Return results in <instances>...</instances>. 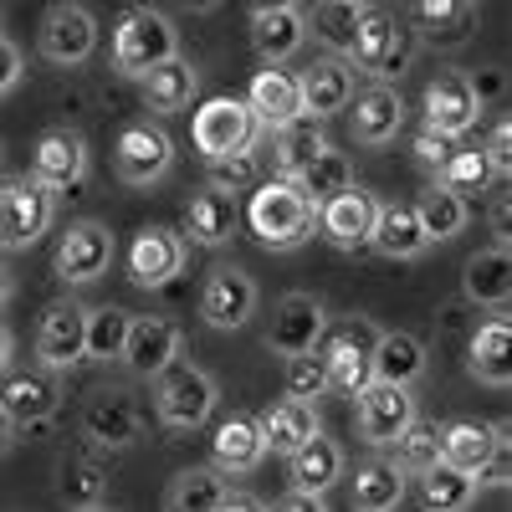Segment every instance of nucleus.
<instances>
[{
  "mask_svg": "<svg viewBox=\"0 0 512 512\" xmlns=\"http://www.w3.org/2000/svg\"><path fill=\"white\" fill-rule=\"evenodd\" d=\"M246 226H251L256 246H267V251H297L303 241H313V231H318V205L297 190V180L277 175V180L251 190Z\"/></svg>",
  "mask_w": 512,
  "mask_h": 512,
  "instance_id": "obj_1",
  "label": "nucleus"
},
{
  "mask_svg": "<svg viewBox=\"0 0 512 512\" xmlns=\"http://www.w3.org/2000/svg\"><path fill=\"white\" fill-rule=\"evenodd\" d=\"M57 221V190L36 175L0 180V251H31Z\"/></svg>",
  "mask_w": 512,
  "mask_h": 512,
  "instance_id": "obj_2",
  "label": "nucleus"
},
{
  "mask_svg": "<svg viewBox=\"0 0 512 512\" xmlns=\"http://www.w3.org/2000/svg\"><path fill=\"white\" fill-rule=\"evenodd\" d=\"M349 57L359 62V72H369L374 82L405 77L410 57H415V31L395 16V11H359V31Z\"/></svg>",
  "mask_w": 512,
  "mask_h": 512,
  "instance_id": "obj_3",
  "label": "nucleus"
},
{
  "mask_svg": "<svg viewBox=\"0 0 512 512\" xmlns=\"http://www.w3.org/2000/svg\"><path fill=\"white\" fill-rule=\"evenodd\" d=\"M175 52H180V41H175V26H169L164 11H154V6L123 11V21L113 31V67L123 77H144L154 62L175 57Z\"/></svg>",
  "mask_w": 512,
  "mask_h": 512,
  "instance_id": "obj_4",
  "label": "nucleus"
},
{
  "mask_svg": "<svg viewBox=\"0 0 512 512\" xmlns=\"http://www.w3.org/2000/svg\"><path fill=\"white\" fill-rule=\"evenodd\" d=\"M256 134H262V118H256L251 103H241V98H205L195 108V149L205 159L256 149Z\"/></svg>",
  "mask_w": 512,
  "mask_h": 512,
  "instance_id": "obj_5",
  "label": "nucleus"
},
{
  "mask_svg": "<svg viewBox=\"0 0 512 512\" xmlns=\"http://www.w3.org/2000/svg\"><path fill=\"white\" fill-rule=\"evenodd\" d=\"M216 400H221L216 379L195 364H169L159 379V420L169 431H195V425H205Z\"/></svg>",
  "mask_w": 512,
  "mask_h": 512,
  "instance_id": "obj_6",
  "label": "nucleus"
},
{
  "mask_svg": "<svg viewBox=\"0 0 512 512\" xmlns=\"http://www.w3.org/2000/svg\"><path fill=\"white\" fill-rule=\"evenodd\" d=\"M354 400H359V405H354V431H359V441L374 446V451L390 446L405 425H410V415H415L410 384H390V379H369Z\"/></svg>",
  "mask_w": 512,
  "mask_h": 512,
  "instance_id": "obj_7",
  "label": "nucleus"
},
{
  "mask_svg": "<svg viewBox=\"0 0 512 512\" xmlns=\"http://www.w3.org/2000/svg\"><path fill=\"white\" fill-rule=\"evenodd\" d=\"M328 338V333H323ZM374 338H379V328L369 323V318H354L349 328H338L328 344H318L323 349V364H328V390L333 395H359L364 384L374 379Z\"/></svg>",
  "mask_w": 512,
  "mask_h": 512,
  "instance_id": "obj_8",
  "label": "nucleus"
},
{
  "mask_svg": "<svg viewBox=\"0 0 512 512\" xmlns=\"http://www.w3.org/2000/svg\"><path fill=\"white\" fill-rule=\"evenodd\" d=\"M113 164H118V175L128 185H154V180L169 175V164H175V139H169L159 123L139 118V123H128L123 134H118Z\"/></svg>",
  "mask_w": 512,
  "mask_h": 512,
  "instance_id": "obj_9",
  "label": "nucleus"
},
{
  "mask_svg": "<svg viewBox=\"0 0 512 512\" xmlns=\"http://www.w3.org/2000/svg\"><path fill=\"white\" fill-rule=\"evenodd\" d=\"M108 262H113V231L98 226V221L67 226V236H62L57 251H52V272H57V282H67V287L98 282V277L108 272Z\"/></svg>",
  "mask_w": 512,
  "mask_h": 512,
  "instance_id": "obj_10",
  "label": "nucleus"
},
{
  "mask_svg": "<svg viewBox=\"0 0 512 512\" xmlns=\"http://www.w3.org/2000/svg\"><path fill=\"white\" fill-rule=\"evenodd\" d=\"M123 267H128V282L134 287L175 282L180 267H185V236L169 231V226H144V231H134V241H128Z\"/></svg>",
  "mask_w": 512,
  "mask_h": 512,
  "instance_id": "obj_11",
  "label": "nucleus"
},
{
  "mask_svg": "<svg viewBox=\"0 0 512 512\" xmlns=\"http://www.w3.org/2000/svg\"><path fill=\"white\" fill-rule=\"evenodd\" d=\"M98 47V21L88 6H72V0H62V6L47 11V21H41V57L57 62V67H77L88 62Z\"/></svg>",
  "mask_w": 512,
  "mask_h": 512,
  "instance_id": "obj_12",
  "label": "nucleus"
},
{
  "mask_svg": "<svg viewBox=\"0 0 512 512\" xmlns=\"http://www.w3.org/2000/svg\"><path fill=\"white\" fill-rule=\"evenodd\" d=\"M328 333V313L313 292H287L277 313H272V328H267V349L272 354H303V349H318Z\"/></svg>",
  "mask_w": 512,
  "mask_h": 512,
  "instance_id": "obj_13",
  "label": "nucleus"
},
{
  "mask_svg": "<svg viewBox=\"0 0 512 512\" xmlns=\"http://www.w3.org/2000/svg\"><path fill=\"white\" fill-rule=\"evenodd\" d=\"M36 359L47 369H72L88 359V308L77 303H52L41 313V328H36Z\"/></svg>",
  "mask_w": 512,
  "mask_h": 512,
  "instance_id": "obj_14",
  "label": "nucleus"
},
{
  "mask_svg": "<svg viewBox=\"0 0 512 512\" xmlns=\"http://www.w3.org/2000/svg\"><path fill=\"white\" fill-rule=\"evenodd\" d=\"M128 374H139V379H154L164 374L169 364L180 359V323L175 318H128V338H123V354Z\"/></svg>",
  "mask_w": 512,
  "mask_h": 512,
  "instance_id": "obj_15",
  "label": "nucleus"
},
{
  "mask_svg": "<svg viewBox=\"0 0 512 512\" xmlns=\"http://www.w3.org/2000/svg\"><path fill=\"white\" fill-rule=\"evenodd\" d=\"M31 175L47 190H72L88 175V139L77 128H47L31 149Z\"/></svg>",
  "mask_w": 512,
  "mask_h": 512,
  "instance_id": "obj_16",
  "label": "nucleus"
},
{
  "mask_svg": "<svg viewBox=\"0 0 512 512\" xmlns=\"http://www.w3.org/2000/svg\"><path fill=\"white\" fill-rule=\"evenodd\" d=\"M374 210H379V200H374L369 190L344 185L338 195H328V200L318 205V231H323V241L338 246V251H359V246H369Z\"/></svg>",
  "mask_w": 512,
  "mask_h": 512,
  "instance_id": "obj_17",
  "label": "nucleus"
},
{
  "mask_svg": "<svg viewBox=\"0 0 512 512\" xmlns=\"http://www.w3.org/2000/svg\"><path fill=\"white\" fill-rule=\"evenodd\" d=\"M62 405V384H57V369L41 364L36 374H11V379H0V415H6L11 425H41V420H52Z\"/></svg>",
  "mask_w": 512,
  "mask_h": 512,
  "instance_id": "obj_18",
  "label": "nucleus"
},
{
  "mask_svg": "<svg viewBox=\"0 0 512 512\" xmlns=\"http://www.w3.org/2000/svg\"><path fill=\"white\" fill-rule=\"evenodd\" d=\"M256 313V282L241 272V267H216L200 292V318L216 328V333H231V328H246V318Z\"/></svg>",
  "mask_w": 512,
  "mask_h": 512,
  "instance_id": "obj_19",
  "label": "nucleus"
},
{
  "mask_svg": "<svg viewBox=\"0 0 512 512\" xmlns=\"http://www.w3.org/2000/svg\"><path fill=\"white\" fill-rule=\"evenodd\" d=\"M82 441L98 451H123L139 441V410L128 395L118 390H98L88 405H82Z\"/></svg>",
  "mask_w": 512,
  "mask_h": 512,
  "instance_id": "obj_20",
  "label": "nucleus"
},
{
  "mask_svg": "<svg viewBox=\"0 0 512 512\" xmlns=\"http://www.w3.org/2000/svg\"><path fill=\"white\" fill-rule=\"evenodd\" d=\"M482 118V93L472 88V77L461 72H441L431 88H425V123L446 128V134H472Z\"/></svg>",
  "mask_w": 512,
  "mask_h": 512,
  "instance_id": "obj_21",
  "label": "nucleus"
},
{
  "mask_svg": "<svg viewBox=\"0 0 512 512\" xmlns=\"http://www.w3.org/2000/svg\"><path fill=\"white\" fill-rule=\"evenodd\" d=\"M210 456H216V472L221 477H251L267 456V441H262V425L256 415H226L216 425V441H210Z\"/></svg>",
  "mask_w": 512,
  "mask_h": 512,
  "instance_id": "obj_22",
  "label": "nucleus"
},
{
  "mask_svg": "<svg viewBox=\"0 0 512 512\" xmlns=\"http://www.w3.org/2000/svg\"><path fill=\"white\" fill-rule=\"evenodd\" d=\"M349 128H354V139L359 144H390L400 134V123H405V98L390 88V82H374V88L359 93V103L349 98Z\"/></svg>",
  "mask_w": 512,
  "mask_h": 512,
  "instance_id": "obj_23",
  "label": "nucleus"
},
{
  "mask_svg": "<svg viewBox=\"0 0 512 512\" xmlns=\"http://www.w3.org/2000/svg\"><path fill=\"white\" fill-rule=\"evenodd\" d=\"M461 292L472 297L477 308H502L507 303V297H512V256H507V241L482 246L477 256H466Z\"/></svg>",
  "mask_w": 512,
  "mask_h": 512,
  "instance_id": "obj_24",
  "label": "nucleus"
},
{
  "mask_svg": "<svg viewBox=\"0 0 512 512\" xmlns=\"http://www.w3.org/2000/svg\"><path fill=\"white\" fill-rule=\"evenodd\" d=\"M297 88H303V113H313V118L344 113L354 98V67L344 57H323L297 77Z\"/></svg>",
  "mask_w": 512,
  "mask_h": 512,
  "instance_id": "obj_25",
  "label": "nucleus"
},
{
  "mask_svg": "<svg viewBox=\"0 0 512 512\" xmlns=\"http://www.w3.org/2000/svg\"><path fill=\"white\" fill-rule=\"evenodd\" d=\"M466 374L492 384V390H507L512 384V328H507V318H492L472 333V344H466Z\"/></svg>",
  "mask_w": 512,
  "mask_h": 512,
  "instance_id": "obj_26",
  "label": "nucleus"
},
{
  "mask_svg": "<svg viewBox=\"0 0 512 512\" xmlns=\"http://www.w3.org/2000/svg\"><path fill=\"white\" fill-rule=\"evenodd\" d=\"M246 103H251V113L262 118L267 128H277V123H287V118L303 113V88H297L292 72H282V62H267L262 72L251 77Z\"/></svg>",
  "mask_w": 512,
  "mask_h": 512,
  "instance_id": "obj_27",
  "label": "nucleus"
},
{
  "mask_svg": "<svg viewBox=\"0 0 512 512\" xmlns=\"http://www.w3.org/2000/svg\"><path fill=\"white\" fill-rule=\"evenodd\" d=\"M410 26H415V36L431 41V47H461L477 26V6L472 0H415Z\"/></svg>",
  "mask_w": 512,
  "mask_h": 512,
  "instance_id": "obj_28",
  "label": "nucleus"
},
{
  "mask_svg": "<svg viewBox=\"0 0 512 512\" xmlns=\"http://www.w3.org/2000/svg\"><path fill=\"white\" fill-rule=\"evenodd\" d=\"M287 477H292L297 492H328L344 477V451H338V441H328L323 431H313L297 451H287Z\"/></svg>",
  "mask_w": 512,
  "mask_h": 512,
  "instance_id": "obj_29",
  "label": "nucleus"
},
{
  "mask_svg": "<svg viewBox=\"0 0 512 512\" xmlns=\"http://www.w3.org/2000/svg\"><path fill=\"white\" fill-rule=\"evenodd\" d=\"M139 88H144L149 113H180V108H190V98H195V88H200V72L175 52V57L154 62V67L139 77Z\"/></svg>",
  "mask_w": 512,
  "mask_h": 512,
  "instance_id": "obj_30",
  "label": "nucleus"
},
{
  "mask_svg": "<svg viewBox=\"0 0 512 512\" xmlns=\"http://www.w3.org/2000/svg\"><path fill=\"white\" fill-rule=\"evenodd\" d=\"M369 246L379 256H390V262H410V256H420L431 241H425V231H420L415 205H379L374 226H369Z\"/></svg>",
  "mask_w": 512,
  "mask_h": 512,
  "instance_id": "obj_31",
  "label": "nucleus"
},
{
  "mask_svg": "<svg viewBox=\"0 0 512 512\" xmlns=\"http://www.w3.org/2000/svg\"><path fill=\"white\" fill-rule=\"evenodd\" d=\"M272 134H277V175H287V180H297V175H303V169L328 149L323 118H313V113H297V118L277 123Z\"/></svg>",
  "mask_w": 512,
  "mask_h": 512,
  "instance_id": "obj_32",
  "label": "nucleus"
},
{
  "mask_svg": "<svg viewBox=\"0 0 512 512\" xmlns=\"http://www.w3.org/2000/svg\"><path fill=\"white\" fill-rule=\"evenodd\" d=\"M256 425H262V441H267V451H277V456H287V451H297L313 431H318V410L308 405V400H277V405H267L262 415H256Z\"/></svg>",
  "mask_w": 512,
  "mask_h": 512,
  "instance_id": "obj_33",
  "label": "nucleus"
},
{
  "mask_svg": "<svg viewBox=\"0 0 512 512\" xmlns=\"http://www.w3.org/2000/svg\"><path fill=\"white\" fill-rule=\"evenodd\" d=\"M180 236H190L195 246H226L236 236V200L226 190L205 185V195H195L185 205V231Z\"/></svg>",
  "mask_w": 512,
  "mask_h": 512,
  "instance_id": "obj_34",
  "label": "nucleus"
},
{
  "mask_svg": "<svg viewBox=\"0 0 512 512\" xmlns=\"http://www.w3.org/2000/svg\"><path fill=\"white\" fill-rule=\"evenodd\" d=\"M308 41V26H303V11L287 6V11H256L251 16V47L262 62H287L297 47Z\"/></svg>",
  "mask_w": 512,
  "mask_h": 512,
  "instance_id": "obj_35",
  "label": "nucleus"
},
{
  "mask_svg": "<svg viewBox=\"0 0 512 512\" xmlns=\"http://www.w3.org/2000/svg\"><path fill=\"white\" fill-rule=\"evenodd\" d=\"M502 436H507L502 425L451 420V425H441V461H451V466H461V472H472V477H477V466L497 451V441H502Z\"/></svg>",
  "mask_w": 512,
  "mask_h": 512,
  "instance_id": "obj_36",
  "label": "nucleus"
},
{
  "mask_svg": "<svg viewBox=\"0 0 512 512\" xmlns=\"http://www.w3.org/2000/svg\"><path fill=\"white\" fill-rule=\"evenodd\" d=\"M374 379H390V384H415L425 374V344L415 333H379L374 338Z\"/></svg>",
  "mask_w": 512,
  "mask_h": 512,
  "instance_id": "obj_37",
  "label": "nucleus"
},
{
  "mask_svg": "<svg viewBox=\"0 0 512 512\" xmlns=\"http://www.w3.org/2000/svg\"><path fill=\"white\" fill-rule=\"evenodd\" d=\"M308 36H318L333 57H349L354 31H359V0H318V6L303 16Z\"/></svg>",
  "mask_w": 512,
  "mask_h": 512,
  "instance_id": "obj_38",
  "label": "nucleus"
},
{
  "mask_svg": "<svg viewBox=\"0 0 512 512\" xmlns=\"http://www.w3.org/2000/svg\"><path fill=\"white\" fill-rule=\"evenodd\" d=\"M415 216H420V231H425V241H451V236H461L466 231V221H472V210H466V200L461 195H451L446 185H431L420 200H415Z\"/></svg>",
  "mask_w": 512,
  "mask_h": 512,
  "instance_id": "obj_39",
  "label": "nucleus"
},
{
  "mask_svg": "<svg viewBox=\"0 0 512 512\" xmlns=\"http://www.w3.org/2000/svg\"><path fill=\"white\" fill-rule=\"evenodd\" d=\"M405 502V472L395 461H364L354 472V507L364 512H390Z\"/></svg>",
  "mask_w": 512,
  "mask_h": 512,
  "instance_id": "obj_40",
  "label": "nucleus"
},
{
  "mask_svg": "<svg viewBox=\"0 0 512 512\" xmlns=\"http://www.w3.org/2000/svg\"><path fill=\"white\" fill-rule=\"evenodd\" d=\"M175 512H221L226 502V482L216 466H190V472H180L175 482H169V497H164Z\"/></svg>",
  "mask_w": 512,
  "mask_h": 512,
  "instance_id": "obj_41",
  "label": "nucleus"
},
{
  "mask_svg": "<svg viewBox=\"0 0 512 512\" xmlns=\"http://www.w3.org/2000/svg\"><path fill=\"white\" fill-rule=\"evenodd\" d=\"M420 482H425V507H436V512H461V507L477 502V477L451 466V461L425 466Z\"/></svg>",
  "mask_w": 512,
  "mask_h": 512,
  "instance_id": "obj_42",
  "label": "nucleus"
},
{
  "mask_svg": "<svg viewBox=\"0 0 512 512\" xmlns=\"http://www.w3.org/2000/svg\"><path fill=\"white\" fill-rule=\"evenodd\" d=\"M497 180V164L487 159V149H456L441 169H436V185H446L451 195H487Z\"/></svg>",
  "mask_w": 512,
  "mask_h": 512,
  "instance_id": "obj_43",
  "label": "nucleus"
},
{
  "mask_svg": "<svg viewBox=\"0 0 512 512\" xmlns=\"http://www.w3.org/2000/svg\"><path fill=\"white\" fill-rule=\"evenodd\" d=\"M395 446V466L400 472H425V466H436L441 461V420H420V415H410V425L390 441Z\"/></svg>",
  "mask_w": 512,
  "mask_h": 512,
  "instance_id": "obj_44",
  "label": "nucleus"
},
{
  "mask_svg": "<svg viewBox=\"0 0 512 512\" xmlns=\"http://www.w3.org/2000/svg\"><path fill=\"white\" fill-rule=\"evenodd\" d=\"M344 185H354V169H349V159L338 154V149H323L303 175H297V190H303L313 205H323L328 195H338Z\"/></svg>",
  "mask_w": 512,
  "mask_h": 512,
  "instance_id": "obj_45",
  "label": "nucleus"
},
{
  "mask_svg": "<svg viewBox=\"0 0 512 512\" xmlns=\"http://www.w3.org/2000/svg\"><path fill=\"white\" fill-rule=\"evenodd\" d=\"M282 390L292 400H323L328 395V364H323V349H303V354H287V369H282Z\"/></svg>",
  "mask_w": 512,
  "mask_h": 512,
  "instance_id": "obj_46",
  "label": "nucleus"
},
{
  "mask_svg": "<svg viewBox=\"0 0 512 512\" xmlns=\"http://www.w3.org/2000/svg\"><path fill=\"white\" fill-rule=\"evenodd\" d=\"M62 507H108V472L98 461L62 466Z\"/></svg>",
  "mask_w": 512,
  "mask_h": 512,
  "instance_id": "obj_47",
  "label": "nucleus"
},
{
  "mask_svg": "<svg viewBox=\"0 0 512 512\" xmlns=\"http://www.w3.org/2000/svg\"><path fill=\"white\" fill-rule=\"evenodd\" d=\"M128 318H134V313H123V308H113V303L88 308V359H118V354H123Z\"/></svg>",
  "mask_w": 512,
  "mask_h": 512,
  "instance_id": "obj_48",
  "label": "nucleus"
},
{
  "mask_svg": "<svg viewBox=\"0 0 512 512\" xmlns=\"http://www.w3.org/2000/svg\"><path fill=\"white\" fill-rule=\"evenodd\" d=\"M256 175H262V164H256V154H251V149L210 159V190L241 195V190H251V185H256Z\"/></svg>",
  "mask_w": 512,
  "mask_h": 512,
  "instance_id": "obj_49",
  "label": "nucleus"
},
{
  "mask_svg": "<svg viewBox=\"0 0 512 512\" xmlns=\"http://www.w3.org/2000/svg\"><path fill=\"white\" fill-rule=\"evenodd\" d=\"M410 149H415V159H420L425 169H441V164L461 149V139H456V134H446V128H436V123H425L420 134H415V144H410Z\"/></svg>",
  "mask_w": 512,
  "mask_h": 512,
  "instance_id": "obj_50",
  "label": "nucleus"
},
{
  "mask_svg": "<svg viewBox=\"0 0 512 512\" xmlns=\"http://www.w3.org/2000/svg\"><path fill=\"white\" fill-rule=\"evenodd\" d=\"M512 482V451H507V441H497V451L477 466V487H507Z\"/></svg>",
  "mask_w": 512,
  "mask_h": 512,
  "instance_id": "obj_51",
  "label": "nucleus"
},
{
  "mask_svg": "<svg viewBox=\"0 0 512 512\" xmlns=\"http://www.w3.org/2000/svg\"><path fill=\"white\" fill-rule=\"evenodd\" d=\"M487 159L497 164V175H507V164H512V123H507V118L492 128V139H487Z\"/></svg>",
  "mask_w": 512,
  "mask_h": 512,
  "instance_id": "obj_52",
  "label": "nucleus"
},
{
  "mask_svg": "<svg viewBox=\"0 0 512 512\" xmlns=\"http://www.w3.org/2000/svg\"><path fill=\"white\" fill-rule=\"evenodd\" d=\"M16 82H21V52L11 47L6 36H0V93H11Z\"/></svg>",
  "mask_w": 512,
  "mask_h": 512,
  "instance_id": "obj_53",
  "label": "nucleus"
},
{
  "mask_svg": "<svg viewBox=\"0 0 512 512\" xmlns=\"http://www.w3.org/2000/svg\"><path fill=\"white\" fill-rule=\"evenodd\" d=\"M256 507H267L256 492H241V487H226V502H221V512H256Z\"/></svg>",
  "mask_w": 512,
  "mask_h": 512,
  "instance_id": "obj_54",
  "label": "nucleus"
},
{
  "mask_svg": "<svg viewBox=\"0 0 512 512\" xmlns=\"http://www.w3.org/2000/svg\"><path fill=\"white\" fill-rule=\"evenodd\" d=\"M328 502V492H297L292 487V497H287V507H297V512H318Z\"/></svg>",
  "mask_w": 512,
  "mask_h": 512,
  "instance_id": "obj_55",
  "label": "nucleus"
},
{
  "mask_svg": "<svg viewBox=\"0 0 512 512\" xmlns=\"http://www.w3.org/2000/svg\"><path fill=\"white\" fill-rule=\"evenodd\" d=\"M11 354H16V338H11V328H6V323H0V374H6Z\"/></svg>",
  "mask_w": 512,
  "mask_h": 512,
  "instance_id": "obj_56",
  "label": "nucleus"
},
{
  "mask_svg": "<svg viewBox=\"0 0 512 512\" xmlns=\"http://www.w3.org/2000/svg\"><path fill=\"white\" fill-rule=\"evenodd\" d=\"M246 6L256 16V11H287V6H297V0H246Z\"/></svg>",
  "mask_w": 512,
  "mask_h": 512,
  "instance_id": "obj_57",
  "label": "nucleus"
},
{
  "mask_svg": "<svg viewBox=\"0 0 512 512\" xmlns=\"http://www.w3.org/2000/svg\"><path fill=\"white\" fill-rule=\"evenodd\" d=\"M11 446H16V441H11V420H6V415H0V456H6Z\"/></svg>",
  "mask_w": 512,
  "mask_h": 512,
  "instance_id": "obj_58",
  "label": "nucleus"
},
{
  "mask_svg": "<svg viewBox=\"0 0 512 512\" xmlns=\"http://www.w3.org/2000/svg\"><path fill=\"white\" fill-rule=\"evenodd\" d=\"M6 297H11V272L0 267V308H6Z\"/></svg>",
  "mask_w": 512,
  "mask_h": 512,
  "instance_id": "obj_59",
  "label": "nucleus"
},
{
  "mask_svg": "<svg viewBox=\"0 0 512 512\" xmlns=\"http://www.w3.org/2000/svg\"><path fill=\"white\" fill-rule=\"evenodd\" d=\"M180 6H190V11H210V6H221V0H180Z\"/></svg>",
  "mask_w": 512,
  "mask_h": 512,
  "instance_id": "obj_60",
  "label": "nucleus"
}]
</instances>
